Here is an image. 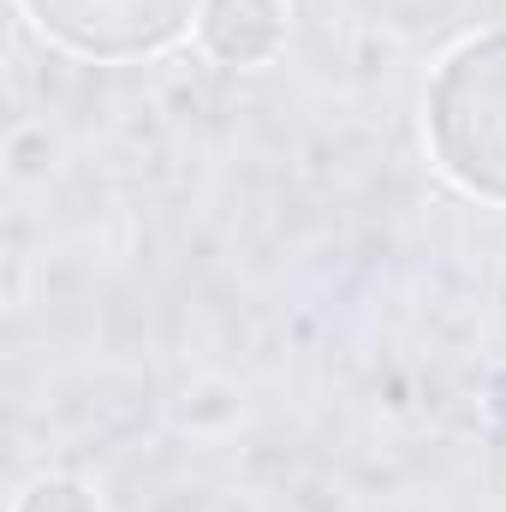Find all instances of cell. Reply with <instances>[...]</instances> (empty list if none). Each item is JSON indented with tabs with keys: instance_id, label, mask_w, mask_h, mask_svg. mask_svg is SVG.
<instances>
[{
	"instance_id": "2",
	"label": "cell",
	"mask_w": 506,
	"mask_h": 512,
	"mask_svg": "<svg viewBox=\"0 0 506 512\" xmlns=\"http://www.w3.org/2000/svg\"><path fill=\"white\" fill-rule=\"evenodd\" d=\"M30 24L84 60H143L173 48L203 0H18Z\"/></svg>"
},
{
	"instance_id": "3",
	"label": "cell",
	"mask_w": 506,
	"mask_h": 512,
	"mask_svg": "<svg viewBox=\"0 0 506 512\" xmlns=\"http://www.w3.org/2000/svg\"><path fill=\"white\" fill-rule=\"evenodd\" d=\"M197 42L221 66H262L286 42V6L280 0H203Z\"/></svg>"
},
{
	"instance_id": "1",
	"label": "cell",
	"mask_w": 506,
	"mask_h": 512,
	"mask_svg": "<svg viewBox=\"0 0 506 512\" xmlns=\"http://www.w3.org/2000/svg\"><path fill=\"white\" fill-rule=\"evenodd\" d=\"M423 126L435 167L471 191L506 203V30L453 48L429 84Z\"/></svg>"
},
{
	"instance_id": "4",
	"label": "cell",
	"mask_w": 506,
	"mask_h": 512,
	"mask_svg": "<svg viewBox=\"0 0 506 512\" xmlns=\"http://www.w3.org/2000/svg\"><path fill=\"white\" fill-rule=\"evenodd\" d=\"M18 512H96V501H90V489L72 483V477H42V483L24 489Z\"/></svg>"
}]
</instances>
